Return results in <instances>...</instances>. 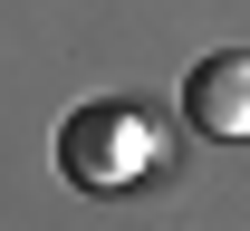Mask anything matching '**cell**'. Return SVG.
Segmentation results:
<instances>
[{
  "label": "cell",
  "mask_w": 250,
  "mask_h": 231,
  "mask_svg": "<svg viewBox=\"0 0 250 231\" xmlns=\"http://www.w3.org/2000/svg\"><path fill=\"white\" fill-rule=\"evenodd\" d=\"M183 116H192L202 135H221V145H241V135H250V58H241V48L192 58V77H183Z\"/></svg>",
  "instance_id": "obj_2"
},
{
  "label": "cell",
  "mask_w": 250,
  "mask_h": 231,
  "mask_svg": "<svg viewBox=\"0 0 250 231\" xmlns=\"http://www.w3.org/2000/svg\"><path fill=\"white\" fill-rule=\"evenodd\" d=\"M164 154H173V135L135 97H96V106H77L58 126V173L77 193H135V183L164 173Z\"/></svg>",
  "instance_id": "obj_1"
}]
</instances>
